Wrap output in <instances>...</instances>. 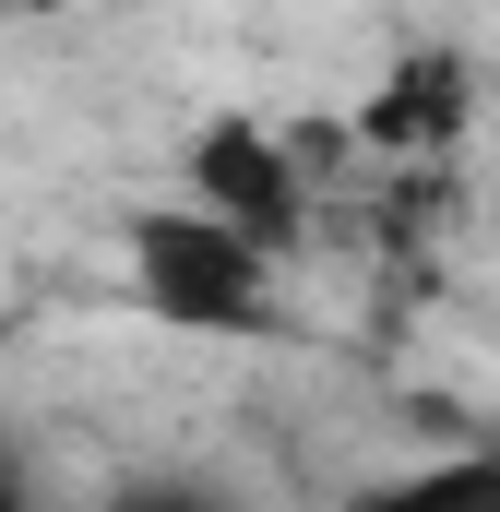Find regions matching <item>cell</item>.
I'll use <instances>...</instances> for the list:
<instances>
[{
  "label": "cell",
  "mask_w": 500,
  "mask_h": 512,
  "mask_svg": "<svg viewBox=\"0 0 500 512\" xmlns=\"http://www.w3.org/2000/svg\"><path fill=\"white\" fill-rule=\"evenodd\" d=\"M131 298H143L167 334H203V346H262V334H286L274 262L239 251L227 227H203L191 203H143V215H131Z\"/></svg>",
  "instance_id": "cell-1"
},
{
  "label": "cell",
  "mask_w": 500,
  "mask_h": 512,
  "mask_svg": "<svg viewBox=\"0 0 500 512\" xmlns=\"http://www.w3.org/2000/svg\"><path fill=\"white\" fill-rule=\"evenodd\" d=\"M465 131H477V60L465 48H393L381 84L358 96V120H346V143L405 155V167H441Z\"/></svg>",
  "instance_id": "cell-3"
},
{
  "label": "cell",
  "mask_w": 500,
  "mask_h": 512,
  "mask_svg": "<svg viewBox=\"0 0 500 512\" xmlns=\"http://www.w3.org/2000/svg\"><path fill=\"white\" fill-rule=\"evenodd\" d=\"M0 512H48V501H36V477H24L12 453H0Z\"/></svg>",
  "instance_id": "cell-6"
},
{
  "label": "cell",
  "mask_w": 500,
  "mask_h": 512,
  "mask_svg": "<svg viewBox=\"0 0 500 512\" xmlns=\"http://www.w3.org/2000/svg\"><path fill=\"white\" fill-rule=\"evenodd\" d=\"M179 203L286 274V251H298V239H310V215H322V179L298 167V143H286L274 120L215 108V120L191 131V155H179Z\"/></svg>",
  "instance_id": "cell-2"
},
{
  "label": "cell",
  "mask_w": 500,
  "mask_h": 512,
  "mask_svg": "<svg viewBox=\"0 0 500 512\" xmlns=\"http://www.w3.org/2000/svg\"><path fill=\"white\" fill-rule=\"evenodd\" d=\"M96 512H227V489H203V477H167V465H155V477H120Z\"/></svg>",
  "instance_id": "cell-5"
},
{
  "label": "cell",
  "mask_w": 500,
  "mask_h": 512,
  "mask_svg": "<svg viewBox=\"0 0 500 512\" xmlns=\"http://www.w3.org/2000/svg\"><path fill=\"white\" fill-rule=\"evenodd\" d=\"M346 512H500V453L393 465V477H370V489H346Z\"/></svg>",
  "instance_id": "cell-4"
}]
</instances>
